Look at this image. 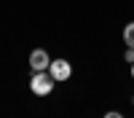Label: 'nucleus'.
I'll use <instances>...</instances> for the list:
<instances>
[{"label": "nucleus", "instance_id": "20e7f679", "mask_svg": "<svg viewBox=\"0 0 134 118\" xmlns=\"http://www.w3.org/2000/svg\"><path fill=\"white\" fill-rule=\"evenodd\" d=\"M124 43H126V48H134V21H129L124 27Z\"/></svg>", "mask_w": 134, "mask_h": 118}, {"label": "nucleus", "instance_id": "0eeeda50", "mask_svg": "<svg viewBox=\"0 0 134 118\" xmlns=\"http://www.w3.org/2000/svg\"><path fill=\"white\" fill-rule=\"evenodd\" d=\"M131 78H134V64H131Z\"/></svg>", "mask_w": 134, "mask_h": 118}, {"label": "nucleus", "instance_id": "423d86ee", "mask_svg": "<svg viewBox=\"0 0 134 118\" xmlns=\"http://www.w3.org/2000/svg\"><path fill=\"white\" fill-rule=\"evenodd\" d=\"M105 118H124V115H121L118 110H110V113H105Z\"/></svg>", "mask_w": 134, "mask_h": 118}, {"label": "nucleus", "instance_id": "f03ea898", "mask_svg": "<svg viewBox=\"0 0 134 118\" xmlns=\"http://www.w3.org/2000/svg\"><path fill=\"white\" fill-rule=\"evenodd\" d=\"M48 75H51L57 83L70 81V75H72V64L67 62V59H51V64H48Z\"/></svg>", "mask_w": 134, "mask_h": 118}, {"label": "nucleus", "instance_id": "f257e3e1", "mask_svg": "<svg viewBox=\"0 0 134 118\" xmlns=\"http://www.w3.org/2000/svg\"><path fill=\"white\" fill-rule=\"evenodd\" d=\"M54 83H57V81L48 75V70L32 72V78H30V91L35 94V97H48V94L54 91Z\"/></svg>", "mask_w": 134, "mask_h": 118}, {"label": "nucleus", "instance_id": "7ed1b4c3", "mask_svg": "<svg viewBox=\"0 0 134 118\" xmlns=\"http://www.w3.org/2000/svg\"><path fill=\"white\" fill-rule=\"evenodd\" d=\"M48 64H51V59H48V51L46 48H32V54H30V70L32 72L48 70Z\"/></svg>", "mask_w": 134, "mask_h": 118}, {"label": "nucleus", "instance_id": "39448f33", "mask_svg": "<svg viewBox=\"0 0 134 118\" xmlns=\"http://www.w3.org/2000/svg\"><path fill=\"white\" fill-rule=\"evenodd\" d=\"M124 59H126L129 64H134V48H126V54H124Z\"/></svg>", "mask_w": 134, "mask_h": 118}]
</instances>
